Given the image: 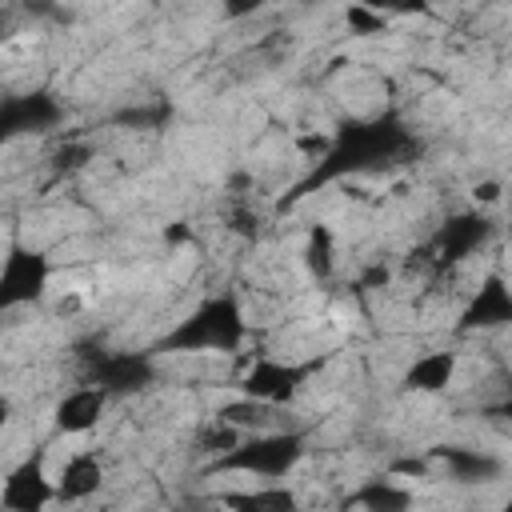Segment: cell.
<instances>
[{"mask_svg":"<svg viewBox=\"0 0 512 512\" xmlns=\"http://www.w3.org/2000/svg\"><path fill=\"white\" fill-rule=\"evenodd\" d=\"M248 336V320H244V308L232 292H220V296H208L200 300L184 320H176L156 352H176V356H208V352H236Z\"/></svg>","mask_w":512,"mask_h":512,"instance_id":"obj_1","label":"cell"},{"mask_svg":"<svg viewBox=\"0 0 512 512\" xmlns=\"http://www.w3.org/2000/svg\"><path fill=\"white\" fill-rule=\"evenodd\" d=\"M408 144H412V136H408L404 124L392 120V116L344 124V128L332 136L328 156L316 164V172H312V180H308L304 188H312V184H320V180H336V176H348V172H364V168L388 164V160H396Z\"/></svg>","mask_w":512,"mask_h":512,"instance_id":"obj_2","label":"cell"},{"mask_svg":"<svg viewBox=\"0 0 512 512\" xmlns=\"http://www.w3.org/2000/svg\"><path fill=\"white\" fill-rule=\"evenodd\" d=\"M304 460V432H288V428H272V432H248L228 456H220L208 472L220 476H252L260 484H276L284 480L296 464Z\"/></svg>","mask_w":512,"mask_h":512,"instance_id":"obj_3","label":"cell"},{"mask_svg":"<svg viewBox=\"0 0 512 512\" xmlns=\"http://www.w3.org/2000/svg\"><path fill=\"white\" fill-rule=\"evenodd\" d=\"M316 364H300V360H280V356H260L248 364V372L240 376V396L244 400H256V404H268V408H284L300 388L304 380L312 376Z\"/></svg>","mask_w":512,"mask_h":512,"instance_id":"obj_4","label":"cell"},{"mask_svg":"<svg viewBox=\"0 0 512 512\" xmlns=\"http://www.w3.org/2000/svg\"><path fill=\"white\" fill-rule=\"evenodd\" d=\"M52 280V264L44 252L28 244H12L8 256L0 260V312L36 304Z\"/></svg>","mask_w":512,"mask_h":512,"instance_id":"obj_5","label":"cell"},{"mask_svg":"<svg viewBox=\"0 0 512 512\" xmlns=\"http://www.w3.org/2000/svg\"><path fill=\"white\" fill-rule=\"evenodd\" d=\"M156 380V356L152 352H104L92 360L88 380L108 396H124V392H140Z\"/></svg>","mask_w":512,"mask_h":512,"instance_id":"obj_6","label":"cell"},{"mask_svg":"<svg viewBox=\"0 0 512 512\" xmlns=\"http://www.w3.org/2000/svg\"><path fill=\"white\" fill-rule=\"evenodd\" d=\"M48 504H56V484L44 472L40 456L20 460L16 468L4 472L0 480V512H44Z\"/></svg>","mask_w":512,"mask_h":512,"instance_id":"obj_7","label":"cell"},{"mask_svg":"<svg viewBox=\"0 0 512 512\" xmlns=\"http://www.w3.org/2000/svg\"><path fill=\"white\" fill-rule=\"evenodd\" d=\"M60 120V104L48 92H24L0 100V144H12L16 136L48 132Z\"/></svg>","mask_w":512,"mask_h":512,"instance_id":"obj_8","label":"cell"},{"mask_svg":"<svg viewBox=\"0 0 512 512\" xmlns=\"http://www.w3.org/2000/svg\"><path fill=\"white\" fill-rule=\"evenodd\" d=\"M488 240V220L480 216V212H460V216H452V220H444V228L436 232V240H432V264L436 268H448V264H456V260H464V256H472L480 244Z\"/></svg>","mask_w":512,"mask_h":512,"instance_id":"obj_9","label":"cell"},{"mask_svg":"<svg viewBox=\"0 0 512 512\" xmlns=\"http://www.w3.org/2000/svg\"><path fill=\"white\" fill-rule=\"evenodd\" d=\"M108 392H100L96 384H80V388H68L56 408H52V424L64 432V436H84L92 432L100 420H104V408H108Z\"/></svg>","mask_w":512,"mask_h":512,"instance_id":"obj_10","label":"cell"},{"mask_svg":"<svg viewBox=\"0 0 512 512\" xmlns=\"http://www.w3.org/2000/svg\"><path fill=\"white\" fill-rule=\"evenodd\" d=\"M56 504H84L104 488V460L96 452H72L52 476Z\"/></svg>","mask_w":512,"mask_h":512,"instance_id":"obj_11","label":"cell"},{"mask_svg":"<svg viewBox=\"0 0 512 512\" xmlns=\"http://www.w3.org/2000/svg\"><path fill=\"white\" fill-rule=\"evenodd\" d=\"M512 320V292H508V280L504 276H488L480 280V288L472 292L464 316H460V328H504Z\"/></svg>","mask_w":512,"mask_h":512,"instance_id":"obj_12","label":"cell"},{"mask_svg":"<svg viewBox=\"0 0 512 512\" xmlns=\"http://www.w3.org/2000/svg\"><path fill=\"white\" fill-rule=\"evenodd\" d=\"M224 512H300V496L288 484H252L236 492H220L216 500Z\"/></svg>","mask_w":512,"mask_h":512,"instance_id":"obj_13","label":"cell"},{"mask_svg":"<svg viewBox=\"0 0 512 512\" xmlns=\"http://www.w3.org/2000/svg\"><path fill=\"white\" fill-rule=\"evenodd\" d=\"M452 376H456V352H424L404 368L400 384L404 392H444Z\"/></svg>","mask_w":512,"mask_h":512,"instance_id":"obj_14","label":"cell"},{"mask_svg":"<svg viewBox=\"0 0 512 512\" xmlns=\"http://www.w3.org/2000/svg\"><path fill=\"white\" fill-rule=\"evenodd\" d=\"M412 492L392 480H368L348 496V512H408Z\"/></svg>","mask_w":512,"mask_h":512,"instance_id":"obj_15","label":"cell"},{"mask_svg":"<svg viewBox=\"0 0 512 512\" xmlns=\"http://www.w3.org/2000/svg\"><path fill=\"white\" fill-rule=\"evenodd\" d=\"M432 456L448 468V476H452V480H488V476H496V472H500V464H496L492 456L472 452V448H436Z\"/></svg>","mask_w":512,"mask_h":512,"instance_id":"obj_16","label":"cell"},{"mask_svg":"<svg viewBox=\"0 0 512 512\" xmlns=\"http://www.w3.org/2000/svg\"><path fill=\"white\" fill-rule=\"evenodd\" d=\"M244 440V432H236V428H228V424H220V420H212L200 436H196V444H200V452L204 456H212V464L220 460V456H228L236 444Z\"/></svg>","mask_w":512,"mask_h":512,"instance_id":"obj_17","label":"cell"},{"mask_svg":"<svg viewBox=\"0 0 512 512\" xmlns=\"http://www.w3.org/2000/svg\"><path fill=\"white\" fill-rule=\"evenodd\" d=\"M332 228H324V224H316L312 232H308V248H304V256H308V268L316 272V276H328L332 272Z\"/></svg>","mask_w":512,"mask_h":512,"instance_id":"obj_18","label":"cell"},{"mask_svg":"<svg viewBox=\"0 0 512 512\" xmlns=\"http://www.w3.org/2000/svg\"><path fill=\"white\" fill-rule=\"evenodd\" d=\"M344 20H348V28H352V32H360V36L384 32V16H380V12H372V8H364V4H352V8L344 12Z\"/></svg>","mask_w":512,"mask_h":512,"instance_id":"obj_19","label":"cell"},{"mask_svg":"<svg viewBox=\"0 0 512 512\" xmlns=\"http://www.w3.org/2000/svg\"><path fill=\"white\" fill-rule=\"evenodd\" d=\"M500 196V184H484V188H476V200H484V204H492Z\"/></svg>","mask_w":512,"mask_h":512,"instance_id":"obj_20","label":"cell"},{"mask_svg":"<svg viewBox=\"0 0 512 512\" xmlns=\"http://www.w3.org/2000/svg\"><path fill=\"white\" fill-rule=\"evenodd\" d=\"M12 424V400L8 396H0V432Z\"/></svg>","mask_w":512,"mask_h":512,"instance_id":"obj_21","label":"cell"},{"mask_svg":"<svg viewBox=\"0 0 512 512\" xmlns=\"http://www.w3.org/2000/svg\"><path fill=\"white\" fill-rule=\"evenodd\" d=\"M340 512H348V508H340Z\"/></svg>","mask_w":512,"mask_h":512,"instance_id":"obj_22","label":"cell"}]
</instances>
